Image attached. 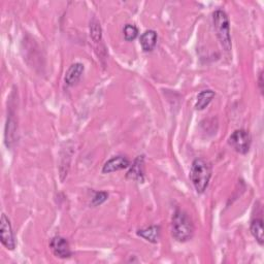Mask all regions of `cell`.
I'll return each instance as SVG.
<instances>
[{
  "instance_id": "cell-1",
  "label": "cell",
  "mask_w": 264,
  "mask_h": 264,
  "mask_svg": "<svg viewBox=\"0 0 264 264\" xmlns=\"http://www.w3.org/2000/svg\"><path fill=\"white\" fill-rule=\"evenodd\" d=\"M212 165L205 158H196L191 165L190 180L196 192L203 194L209 187L212 178Z\"/></svg>"
},
{
  "instance_id": "cell-2",
  "label": "cell",
  "mask_w": 264,
  "mask_h": 264,
  "mask_svg": "<svg viewBox=\"0 0 264 264\" xmlns=\"http://www.w3.org/2000/svg\"><path fill=\"white\" fill-rule=\"evenodd\" d=\"M194 224L191 217L184 210H175L171 220V234L177 241L186 243L194 235Z\"/></svg>"
},
{
  "instance_id": "cell-3",
  "label": "cell",
  "mask_w": 264,
  "mask_h": 264,
  "mask_svg": "<svg viewBox=\"0 0 264 264\" xmlns=\"http://www.w3.org/2000/svg\"><path fill=\"white\" fill-rule=\"evenodd\" d=\"M213 23L221 47L225 52H230L232 49V42L230 35V24L227 14L222 10H217L213 14Z\"/></svg>"
},
{
  "instance_id": "cell-4",
  "label": "cell",
  "mask_w": 264,
  "mask_h": 264,
  "mask_svg": "<svg viewBox=\"0 0 264 264\" xmlns=\"http://www.w3.org/2000/svg\"><path fill=\"white\" fill-rule=\"evenodd\" d=\"M252 139L249 132L245 129L235 130L228 139L229 146L237 153L246 155L249 153L251 148Z\"/></svg>"
},
{
  "instance_id": "cell-5",
  "label": "cell",
  "mask_w": 264,
  "mask_h": 264,
  "mask_svg": "<svg viewBox=\"0 0 264 264\" xmlns=\"http://www.w3.org/2000/svg\"><path fill=\"white\" fill-rule=\"evenodd\" d=\"M0 240L8 250H15L17 245L15 234L11 221L6 214H3L2 219H0Z\"/></svg>"
},
{
  "instance_id": "cell-6",
  "label": "cell",
  "mask_w": 264,
  "mask_h": 264,
  "mask_svg": "<svg viewBox=\"0 0 264 264\" xmlns=\"http://www.w3.org/2000/svg\"><path fill=\"white\" fill-rule=\"evenodd\" d=\"M50 248L53 254L61 259H68L73 255L69 240L59 235L51 239Z\"/></svg>"
},
{
  "instance_id": "cell-7",
  "label": "cell",
  "mask_w": 264,
  "mask_h": 264,
  "mask_svg": "<svg viewBox=\"0 0 264 264\" xmlns=\"http://www.w3.org/2000/svg\"><path fill=\"white\" fill-rule=\"evenodd\" d=\"M129 170L126 173L128 180L135 181L138 183H144L145 181V157L138 156L135 161L129 166Z\"/></svg>"
},
{
  "instance_id": "cell-8",
  "label": "cell",
  "mask_w": 264,
  "mask_h": 264,
  "mask_svg": "<svg viewBox=\"0 0 264 264\" xmlns=\"http://www.w3.org/2000/svg\"><path fill=\"white\" fill-rule=\"evenodd\" d=\"M130 166V160L124 156V155H118L114 156L111 159H108L103 167H102V173H112L115 171H119L125 168H128Z\"/></svg>"
},
{
  "instance_id": "cell-9",
  "label": "cell",
  "mask_w": 264,
  "mask_h": 264,
  "mask_svg": "<svg viewBox=\"0 0 264 264\" xmlns=\"http://www.w3.org/2000/svg\"><path fill=\"white\" fill-rule=\"evenodd\" d=\"M84 72H85L84 64H82L80 62L72 64L70 66V69L68 70V72H66L65 77H64L65 85L69 86V87L75 86L81 80Z\"/></svg>"
},
{
  "instance_id": "cell-10",
  "label": "cell",
  "mask_w": 264,
  "mask_h": 264,
  "mask_svg": "<svg viewBox=\"0 0 264 264\" xmlns=\"http://www.w3.org/2000/svg\"><path fill=\"white\" fill-rule=\"evenodd\" d=\"M157 39H158V35L157 32L155 30H147L145 31L140 39L142 49L144 50V52L148 53V52H152L156 45H157Z\"/></svg>"
},
{
  "instance_id": "cell-11",
  "label": "cell",
  "mask_w": 264,
  "mask_h": 264,
  "mask_svg": "<svg viewBox=\"0 0 264 264\" xmlns=\"http://www.w3.org/2000/svg\"><path fill=\"white\" fill-rule=\"evenodd\" d=\"M160 233H161V228L159 225H152L150 227L140 229L138 231V235L143 237L149 243L152 244H157L160 238Z\"/></svg>"
},
{
  "instance_id": "cell-12",
  "label": "cell",
  "mask_w": 264,
  "mask_h": 264,
  "mask_svg": "<svg viewBox=\"0 0 264 264\" xmlns=\"http://www.w3.org/2000/svg\"><path fill=\"white\" fill-rule=\"evenodd\" d=\"M250 231L256 241L263 246L264 244V233H263V220L261 218H256L252 220L250 224Z\"/></svg>"
},
{
  "instance_id": "cell-13",
  "label": "cell",
  "mask_w": 264,
  "mask_h": 264,
  "mask_svg": "<svg viewBox=\"0 0 264 264\" xmlns=\"http://www.w3.org/2000/svg\"><path fill=\"white\" fill-rule=\"evenodd\" d=\"M16 132H17V123L12 115L8 117L7 126H6V144L8 147H12L16 140Z\"/></svg>"
},
{
  "instance_id": "cell-14",
  "label": "cell",
  "mask_w": 264,
  "mask_h": 264,
  "mask_svg": "<svg viewBox=\"0 0 264 264\" xmlns=\"http://www.w3.org/2000/svg\"><path fill=\"white\" fill-rule=\"evenodd\" d=\"M216 93L212 90H205L202 91L197 96V101L195 103V108L197 111H204L214 99Z\"/></svg>"
},
{
  "instance_id": "cell-15",
  "label": "cell",
  "mask_w": 264,
  "mask_h": 264,
  "mask_svg": "<svg viewBox=\"0 0 264 264\" xmlns=\"http://www.w3.org/2000/svg\"><path fill=\"white\" fill-rule=\"evenodd\" d=\"M90 36L91 39L96 43L100 42L102 39V29L100 23L96 19H93L90 23Z\"/></svg>"
},
{
  "instance_id": "cell-16",
  "label": "cell",
  "mask_w": 264,
  "mask_h": 264,
  "mask_svg": "<svg viewBox=\"0 0 264 264\" xmlns=\"http://www.w3.org/2000/svg\"><path fill=\"white\" fill-rule=\"evenodd\" d=\"M123 34H124V39L126 41H132V40H135L138 37L139 29L135 25L127 24V25L124 26Z\"/></svg>"
},
{
  "instance_id": "cell-17",
  "label": "cell",
  "mask_w": 264,
  "mask_h": 264,
  "mask_svg": "<svg viewBox=\"0 0 264 264\" xmlns=\"http://www.w3.org/2000/svg\"><path fill=\"white\" fill-rule=\"evenodd\" d=\"M108 198V194L105 191H99L96 192L95 195L93 196L92 201H91V206L92 207H98L101 206L103 203H105Z\"/></svg>"
},
{
  "instance_id": "cell-18",
  "label": "cell",
  "mask_w": 264,
  "mask_h": 264,
  "mask_svg": "<svg viewBox=\"0 0 264 264\" xmlns=\"http://www.w3.org/2000/svg\"><path fill=\"white\" fill-rule=\"evenodd\" d=\"M258 87L260 92L263 94V73L260 72L259 77H258Z\"/></svg>"
}]
</instances>
